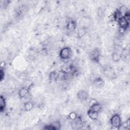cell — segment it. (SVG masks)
Listing matches in <instances>:
<instances>
[{
    "mask_svg": "<svg viewBox=\"0 0 130 130\" xmlns=\"http://www.w3.org/2000/svg\"><path fill=\"white\" fill-rule=\"evenodd\" d=\"M94 84L98 87H101L104 84V81L101 78H98L94 81Z\"/></svg>",
    "mask_w": 130,
    "mask_h": 130,
    "instance_id": "obj_15",
    "label": "cell"
},
{
    "mask_svg": "<svg viewBox=\"0 0 130 130\" xmlns=\"http://www.w3.org/2000/svg\"><path fill=\"white\" fill-rule=\"evenodd\" d=\"M100 56V52L98 49H94L90 53V57L94 61H98Z\"/></svg>",
    "mask_w": 130,
    "mask_h": 130,
    "instance_id": "obj_6",
    "label": "cell"
},
{
    "mask_svg": "<svg viewBox=\"0 0 130 130\" xmlns=\"http://www.w3.org/2000/svg\"><path fill=\"white\" fill-rule=\"evenodd\" d=\"M123 16L122 15V14H121V13L120 12V11H119V10H117L114 13V19L115 21H117L118 22V21H119V20Z\"/></svg>",
    "mask_w": 130,
    "mask_h": 130,
    "instance_id": "obj_11",
    "label": "cell"
},
{
    "mask_svg": "<svg viewBox=\"0 0 130 130\" xmlns=\"http://www.w3.org/2000/svg\"><path fill=\"white\" fill-rule=\"evenodd\" d=\"M89 109H91L93 111H94L97 112H100L102 109V106L100 104L96 102L92 105H91Z\"/></svg>",
    "mask_w": 130,
    "mask_h": 130,
    "instance_id": "obj_9",
    "label": "cell"
},
{
    "mask_svg": "<svg viewBox=\"0 0 130 130\" xmlns=\"http://www.w3.org/2000/svg\"><path fill=\"white\" fill-rule=\"evenodd\" d=\"M34 107V104L31 102H27L24 103V108L25 111H29Z\"/></svg>",
    "mask_w": 130,
    "mask_h": 130,
    "instance_id": "obj_12",
    "label": "cell"
},
{
    "mask_svg": "<svg viewBox=\"0 0 130 130\" xmlns=\"http://www.w3.org/2000/svg\"><path fill=\"white\" fill-rule=\"evenodd\" d=\"M4 76H5V73H4V71L3 70V69H2L0 71V80L1 81L4 78Z\"/></svg>",
    "mask_w": 130,
    "mask_h": 130,
    "instance_id": "obj_17",
    "label": "cell"
},
{
    "mask_svg": "<svg viewBox=\"0 0 130 130\" xmlns=\"http://www.w3.org/2000/svg\"><path fill=\"white\" fill-rule=\"evenodd\" d=\"M110 123L113 127L118 129L122 124L120 116L118 114H114L110 119Z\"/></svg>",
    "mask_w": 130,
    "mask_h": 130,
    "instance_id": "obj_2",
    "label": "cell"
},
{
    "mask_svg": "<svg viewBox=\"0 0 130 130\" xmlns=\"http://www.w3.org/2000/svg\"><path fill=\"white\" fill-rule=\"evenodd\" d=\"M6 108V100L5 98L3 96H1L0 99V111L1 112L4 111Z\"/></svg>",
    "mask_w": 130,
    "mask_h": 130,
    "instance_id": "obj_10",
    "label": "cell"
},
{
    "mask_svg": "<svg viewBox=\"0 0 130 130\" xmlns=\"http://www.w3.org/2000/svg\"><path fill=\"white\" fill-rule=\"evenodd\" d=\"M29 92V88L26 87H21L18 91V95L20 98H25Z\"/></svg>",
    "mask_w": 130,
    "mask_h": 130,
    "instance_id": "obj_4",
    "label": "cell"
},
{
    "mask_svg": "<svg viewBox=\"0 0 130 130\" xmlns=\"http://www.w3.org/2000/svg\"><path fill=\"white\" fill-rule=\"evenodd\" d=\"M49 79L51 80H55L59 77V74L56 71L51 72L49 75Z\"/></svg>",
    "mask_w": 130,
    "mask_h": 130,
    "instance_id": "obj_14",
    "label": "cell"
},
{
    "mask_svg": "<svg viewBox=\"0 0 130 130\" xmlns=\"http://www.w3.org/2000/svg\"><path fill=\"white\" fill-rule=\"evenodd\" d=\"M88 117L93 120H95L99 117V112L93 111L91 109H89L87 112Z\"/></svg>",
    "mask_w": 130,
    "mask_h": 130,
    "instance_id": "obj_5",
    "label": "cell"
},
{
    "mask_svg": "<svg viewBox=\"0 0 130 130\" xmlns=\"http://www.w3.org/2000/svg\"><path fill=\"white\" fill-rule=\"evenodd\" d=\"M88 94L84 90H81L77 93V98L81 101H85L87 99Z\"/></svg>",
    "mask_w": 130,
    "mask_h": 130,
    "instance_id": "obj_8",
    "label": "cell"
},
{
    "mask_svg": "<svg viewBox=\"0 0 130 130\" xmlns=\"http://www.w3.org/2000/svg\"><path fill=\"white\" fill-rule=\"evenodd\" d=\"M69 117H70V118L71 119H72V120H73L76 119V118H77V116L76 114L75 113H74V112H72V113H71L70 114V115H69Z\"/></svg>",
    "mask_w": 130,
    "mask_h": 130,
    "instance_id": "obj_16",
    "label": "cell"
},
{
    "mask_svg": "<svg viewBox=\"0 0 130 130\" xmlns=\"http://www.w3.org/2000/svg\"><path fill=\"white\" fill-rule=\"evenodd\" d=\"M121 58V54L118 52H114L112 54V58L114 61H115V62L118 61L120 60Z\"/></svg>",
    "mask_w": 130,
    "mask_h": 130,
    "instance_id": "obj_13",
    "label": "cell"
},
{
    "mask_svg": "<svg viewBox=\"0 0 130 130\" xmlns=\"http://www.w3.org/2000/svg\"><path fill=\"white\" fill-rule=\"evenodd\" d=\"M67 29L70 31H73L76 28V23L74 20H69L67 24Z\"/></svg>",
    "mask_w": 130,
    "mask_h": 130,
    "instance_id": "obj_7",
    "label": "cell"
},
{
    "mask_svg": "<svg viewBox=\"0 0 130 130\" xmlns=\"http://www.w3.org/2000/svg\"><path fill=\"white\" fill-rule=\"evenodd\" d=\"M72 54V51L69 47H64L62 48L59 52V56L62 59H69Z\"/></svg>",
    "mask_w": 130,
    "mask_h": 130,
    "instance_id": "obj_3",
    "label": "cell"
},
{
    "mask_svg": "<svg viewBox=\"0 0 130 130\" xmlns=\"http://www.w3.org/2000/svg\"><path fill=\"white\" fill-rule=\"evenodd\" d=\"M120 28L125 30L128 26L129 23V15L128 12L122 17L118 21Z\"/></svg>",
    "mask_w": 130,
    "mask_h": 130,
    "instance_id": "obj_1",
    "label": "cell"
}]
</instances>
